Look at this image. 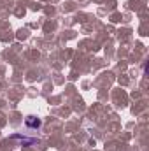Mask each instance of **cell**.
I'll return each instance as SVG.
<instances>
[{
    "mask_svg": "<svg viewBox=\"0 0 149 151\" xmlns=\"http://www.w3.org/2000/svg\"><path fill=\"white\" fill-rule=\"evenodd\" d=\"M27 125H28V127H39L40 121H39V119H32V118H28V119H27Z\"/></svg>",
    "mask_w": 149,
    "mask_h": 151,
    "instance_id": "obj_1",
    "label": "cell"
}]
</instances>
